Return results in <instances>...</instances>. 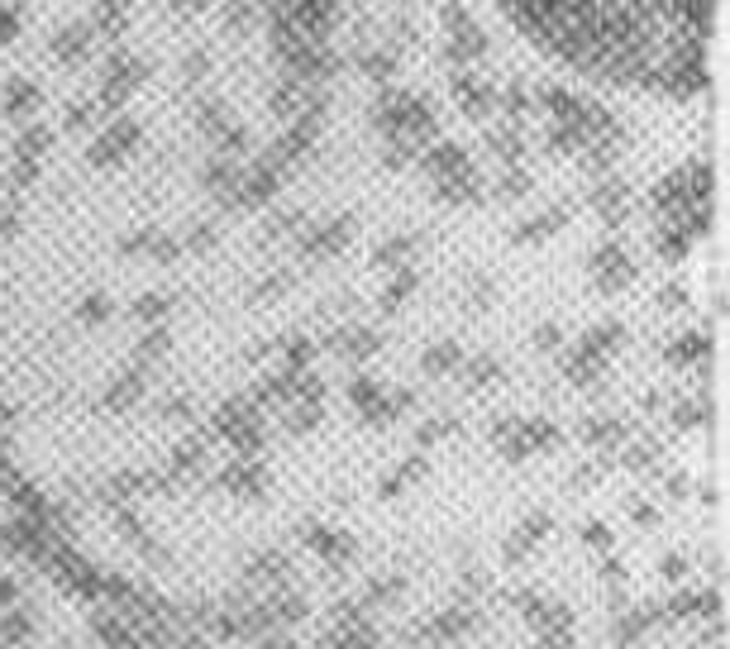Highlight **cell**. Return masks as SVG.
Segmentation results:
<instances>
[{"label": "cell", "mask_w": 730, "mask_h": 649, "mask_svg": "<svg viewBox=\"0 0 730 649\" xmlns=\"http://www.w3.org/2000/svg\"><path fill=\"white\" fill-rule=\"evenodd\" d=\"M535 58L616 97L688 101L717 53V0H487Z\"/></svg>", "instance_id": "1"}]
</instances>
